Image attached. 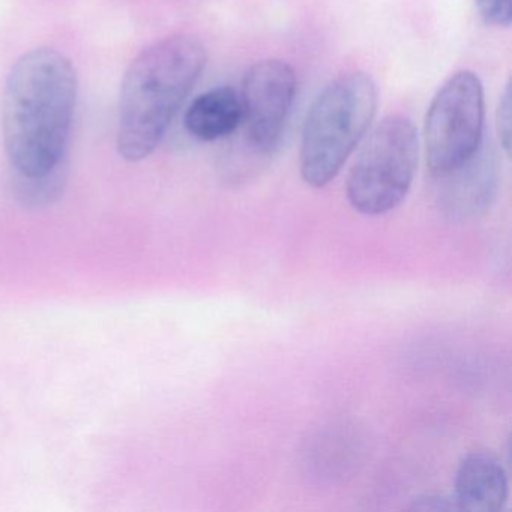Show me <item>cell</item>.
I'll use <instances>...</instances> for the list:
<instances>
[{"instance_id": "obj_1", "label": "cell", "mask_w": 512, "mask_h": 512, "mask_svg": "<svg viewBox=\"0 0 512 512\" xmlns=\"http://www.w3.org/2000/svg\"><path fill=\"white\" fill-rule=\"evenodd\" d=\"M76 97V70L62 53L35 49L14 64L2 101V133L16 172L40 175L65 160Z\"/></svg>"}, {"instance_id": "obj_2", "label": "cell", "mask_w": 512, "mask_h": 512, "mask_svg": "<svg viewBox=\"0 0 512 512\" xmlns=\"http://www.w3.org/2000/svg\"><path fill=\"white\" fill-rule=\"evenodd\" d=\"M208 61L199 38L173 35L143 50L128 67L119 100L118 151L131 163L145 160L166 136L170 122Z\"/></svg>"}, {"instance_id": "obj_3", "label": "cell", "mask_w": 512, "mask_h": 512, "mask_svg": "<svg viewBox=\"0 0 512 512\" xmlns=\"http://www.w3.org/2000/svg\"><path fill=\"white\" fill-rule=\"evenodd\" d=\"M377 109V89L368 74L355 71L332 80L314 100L301 142V176L323 188L337 178Z\"/></svg>"}, {"instance_id": "obj_4", "label": "cell", "mask_w": 512, "mask_h": 512, "mask_svg": "<svg viewBox=\"0 0 512 512\" xmlns=\"http://www.w3.org/2000/svg\"><path fill=\"white\" fill-rule=\"evenodd\" d=\"M418 133L404 116H388L377 124L359 152L346 193L359 214L379 217L403 203L418 166Z\"/></svg>"}, {"instance_id": "obj_5", "label": "cell", "mask_w": 512, "mask_h": 512, "mask_svg": "<svg viewBox=\"0 0 512 512\" xmlns=\"http://www.w3.org/2000/svg\"><path fill=\"white\" fill-rule=\"evenodd\" d=\"M484 91L472 71L449 77L425 118V155L434 178H442L473 157L482 145Z\"/></svg>"}, {"instance_id": "obj_6", "label": "cell", "mask_w": 512, "mask_h": 512, "mask_svg": "<svg viewBox=\"0 0 512 512\" xmlns=\"http://www.w3.org/2000/svg\"><path fill=\"white\" fill-rule=\"evenodd\" d=\"M296 95V76L280 59L256 62L242 83V124L251 151L274 154Z\"/></svg>"}, {"instance_id": "obj_7", "label": "cell", "mask_w": 512, "mask_h": 512, "mask_svg": "<svg viewBox=\"0 0 512 512\" xmlns=\"http://www.w3.org/2000/svg\"><path fill=\"white\" fill-rule=\"evenodd\" d=\"M439 206L446 217L466 221L478 217L493 202L497 190V167L493 152L481 148L458 169L442 176Z\"/></svg>"}, {"instance_id": "obj_8", "label": "cell", "mask_w": 512, "mask_h": 512, "mask_svg": "<svg viewBox=\"0 0 512 512\" xmlns=\"http://www.w3.org/2000/svg\"><path fill=\"white\" fill-rule=\"evenodd\" d=\"M508 494V476L494 455L472 452L463 458L455 475L458 511H502Z\"/></svg>"}, {"instance_id": "obj_9", "label": "cell", "mask_w": 512, "mask_h": 512, "mask_svg": "<svg viewBox=\"0 0 512 512\" xmlns=\"http://www.w3.org/2000/svg\"><path fill=\"white\" fill-rule=\"evenodd\" d=\"M242 124L241 95L229 86L197 97L185 113V128L202 142L226 139Z\"/></svg>"}, {"instance_id": "obj_10", "label": "cell", "mask_w": 512, "mask_h": 512, "mask_svg": "<svg viewBox=\"0 0 512 512\" xmlns=\"http://www.w3.org/2000/svg\"><path fill=\"white\" fill-rule=\"evenodd\" d=\"M68 169L65 160L46 173L25 175L14 173L11 193L19 205L26 209H43L58 202L67 187Z\"/></svg>"}, {"instance_id": "obj_11", "label": "cell", "mask_w": 512, "mask_h": 512, "mask_svg": "<svg viewBox=\"0 0 512 512\" xmlns=\"http://www.w3.org/2000/svg\"><path fill=\"white\" fill-rule=\"evenodd\" d=\"M485 22L494 26H509L512 22V0H475Z\"/></svg>"}, {"instance_id": "obj_12", "label": "cell", "mask_w": 512, "mask_h": 512, "mask_svg": "<svg viewBox=\"0 0 512 512\" xmlns=\"http://www.w3.org/2000/svg\"><path fill=\"white\" fill-rule=\"evenodd\" d=\"M497 130H499L500 142L505 148L506 154L511 151L512 131V94L511 83H508L497 107Z\"/></svg>"}, {"instance_id": "obj_13", "label": "cell", "mask_w": 512, "mask_h": 512, "mask_svg": "<svg viewBox=\"0 0 512 512\" xmlns=\"http://www.w3.org/2000/svg\"><path fill=\"white\" fill-rule=\"evenodd\" d=\"M412 509H422V511H458L457 503L454 499H446L442 496H428L424 499H418Z\"/></svg>"}]
</instances>
